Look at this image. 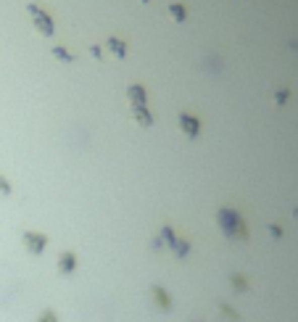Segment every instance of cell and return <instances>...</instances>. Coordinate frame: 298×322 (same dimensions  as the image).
I'll list each match as a JSON object with an SVG mask.
<instances>
[{
    "label": "cell",
    "instance_id": "cell-1",
    "mask_svg": "<svg viewBox=\"0 0 298 322\" xmlns=\"http://www.w3.org/2000/svg\"><path fill=\"white\" fill-rule=\"evenodd\" d=\"M29 14H32L34 19H37V32H40V34H50V32H53L50 19H45V16L40 14V11H37V6H29Z\"/></svg>",
    "mask_w": 298,
    "mask_h": 322
},
{
    "label": "cell",
    "instance_id": "cell-2",
    "mask_svg": "<svg viewBox=\"0 0 298 322\" xmlns=\"http://www.w3.org/2000/svg\"><path fill=\"white\" fill-rule=\"evenodd\" d=\"M24 243H27V248L32 251V254H40V251L45 248V238H42V235L29 233V235H24Z\"/></svg>",
    "mask_w": 298,
    "mask_h": 322
},
{
    "label": "cell",
    "instance_id": "cell-3",
    "mask_svg": "<svg viewBox=\"0 0 298 322\" xmlns=\"http://www.w3.org/2000/svg\"><path fill=\"white\" fill-rule=\"evenodd\" d=\"M180 127L185 130L188 137H196V135H198V122H196V119H190L188 114H182V117H180Z\"/></svg>",
    "mask_w": 298,
    "mask_h": 322
},
{
    "label": "cell",
    "instance_id": "cell-4",
    "mask_svg": "<svg viewBox=\"0 0 298 322\" xmlns=\"http://www.w3.org/2000/svg\"><path fill=\"white\" fill-rule=\"evenodd\" d=\"M58 270H61V272H72V270H74V256H72V254H64V256L58 259Z\"/></svg>",
    "mask_w": 298,
    "mask_h": 322
},
{
    "label": "cell",
    "instance_id": "cell-5",
    "mask_svg": "<svg viewBox=\"0 0 298 322\" xmlns=\"http://www.w3.org/2000/svg\"><path fill=\"white\" fill-rule=\"evenodd\" d=\"M135 119L140 122L143 127H148V124H151V114H148L145 109H137V111H135Z\"/></svg>",
    "mask_w": 298,
    "mask_h": 322
},
{
    "label": "cell",
    "instance_id": "cell-6",
    "mask_svg": "<svg viewBox=\"0 0 298 322\" xmlns=\"http://www.w3.org/2000/svg\"><path fill=\"white\" fill-rule=\"evenodd\" d=\"M108 48H111V53L116 56V59H122V56H124V45L116 42V40H111V42H108Z\"/></svg>",
    "mask_w": 298,
    "mask_h": 322
},
{
    "label": "cell",
    "instance_id": "cell-7",
    "mask_svg": "<svg viewBox=\"0 0 298 322\" xmlns=\"http://www.w3.org/2000/svg\"><path fill=\"white\" fill-rule=\"evenodd\" d=\"M130 100H135V103H143V100H145L143 90H140V87H132V90H130Z\"/></svg>",
    "mask_w": 298,
    "mask_h": 322
},
{
    "label": "cell",
    "instance_id": "cell-8",
    "mask_svg": "<svg viewBox=\"0 0 298 322\" xmlns=\"http://www.w3.org/2000/svg\"><path fill=\"white\" fill-rule=\"evenodd\" d=\"M169 14L174 16L177 21H182V19H185V14H182V6H171V8H169Z\"/></svg>",
    "mask_w": 298,
    "mask_h": 322
},
{
    "label": "cell",
    "instance_id": "cell-9",
    "mask_svg": "<svg viewBox=\"0 0 298 322\" xmlns=\"http://www.w3.org/2000/svg\"><path fill=\"white\" fill-rule=\"evenodd\" d=\"M40 322H55V317H53V312H45V314L40 317Z\"/></svg>",
    "mask_w": 298,
    "mask_h": 322
},
{
    "label": "cell",
    "instance_id": "cell-10",
    "mask_svg": "<svg viewBox=\"0 0 298 322\" xmlns=\"http://www.w3.org/2000/svg\"><path fill=\"white\" fill-rule=\"evenodd\" d=\"M0 190H3V193H11V188H8V182H6V180H0Z\"/></svg>",
    "mask_w": 298,
    "mask_h": 322
},
{
    "label": "cell",
    "instance_id": "cell-11",
    "mask_svg": "<svg viewBox=\"0 0 298 322\" xmlns=\"http://www.w3.org/2000/svg\"><path fill=\"white\" fill-rule=\"evenodd\" d=\"M55 56H58V59H66V61H69V53H64L61 48H55Z\"/></svg>",
    "mask_w": 298,
    "mask_h": 322
}]
</instances>
